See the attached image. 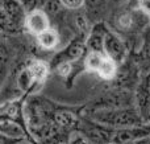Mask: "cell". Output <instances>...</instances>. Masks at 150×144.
I'll return each mask as SVG.
<instances>
[{
  "label": "cell",
  "mask_w": 150,
  "mask_h": 144,
  "mask_svg": "<svg viewBox=\"0 0 150 144\" xmlns=\"http://www.w3.org/2000/svg\"><path fill=\"white\" fill-rule=\"evenodd\" d=\"M107 31H108V25L107 23H96L91 26L90 32L87 36V41H86V52H98L104 53V38H105Z\"/></svg>",
  "instance_id": "9a60e30c"
},
{
  "label": "cell",
  "mask_w": 150,
  "mask_h": 144,
  "mask_svg": "<svg viewBox=\"0 0 150 144\" xmlns=\"http://www.w3.org/2000/svg\"><path fill=\"white\" fill-rule=\"evenodd\" d=\"M134 107L145 123H150V74L141 73L134 90Z\"/></svg>",
  "instance_id": "52a82bcc"
},
{
  "label": "cell",
  "mask_w": 150,
  "mask_h": 144,
  "mask_svg": "<svg viewBox=\"0 0 150 144\" xmlns=\"http://www.w3.org/2000/svg\"><path fill=\"white\" fill-rule=\"evenodd\" d=\"M17 144H36V143L32 142V140H28V139H21Z\"/></svg>",
  "instance_id": "ffe728a7"
},
{
  "label": "cell",
  "mask_w": 150,
  "mask_h": 144,
  "mask_svg": "<svg viewBox=\"0 0 150 144\" xmlns=\"http://www.w3.org/2000/svg\"><path fill=\"white\" fill-rule=\"evenodd\" d=\"M13 58V50L9 41L5 36L0 34V95L7 82L8 74H9L11 63Z\"/></svg>",
  "instance_id": "4fadbf2b"
},
{
  "label": "cell",
  "mask_w": 150,
  "mask_h": 144,
  "mask_svg": "<svg viewBox=\"0 0 150 144\" xmlns=\"http://www.w3.org/2000/svg\"><path fill=\"white\" fill-rule=\"evenodd\" d=\"M1 5H3V0H0V8H1Z\"/></svg>",
  "instance_id": "44dd1931"
},
{
  "label": "cell",
  "mask_w": 150,
  "mask_h": 144,
  "mask_svg": "<svg viewBox=\"0 0 150 144\" xmlns=\"http://www.w3.org/2000/svg\"><path fill=\"white\" fill-rule=\"evenodd\" d=\"M104 54L108 58H111L117 66H120L121 63H124L128 60V57L130 56V49L128 46V44L124 41V38L119 36L117 33H115L113 31L108 28L104 38V46H103Z\"/></svg>",
  "instance_id": "8992f818"
},
{
  "label": "cell",
  "mask_w": 150,
  "mask_h": 144,
  "mask_svg": "<svg viewBox=\"0 0 150 144\" xmlns=\"http://www.w3.org/2000/svg\"><path fill=\"white\" fill-rule=\"evenodd\" d=\"M21 139H15V138H9L7 135L0 134V144H17Z\"/></svg>",
  "instance_id": "ac0fdd59"
},
{
  "label": "cell",
  "mask_w": 150,
  "mask_h": 144,
  "mask_svg": "<svg viewBox=\"0 0 150 144\" xmlns=\"http://www.w3.org/2000/svg\"><path fill=\"white\" fill-rule=\"evenodd\" d=\"M105 23L111 31L124 38L133 53L138 49L141 37L150 25V17L137 7L136 0H130L125 7L109 13Z\"/></svg>",
  "instance_id": "6da1fadb"
},
{
  "label": "cell",
  "mask_w": 150,
  "mask_h": 144,
  "mask_svg": "<svg viewBox=\"0 0 150 144\" xmlns=\"http://www.w3.org/2000/svg\"><path fill=\"white\" fill-rule=\"evenodd\" d=\"M130 0H108V5H109V13L117 11L120 8L125 7L127 4H129Z\"/></svg>",
  "instance_id": "e0dca14e"
},
{
  "label": "cell",
  "mask_w": 150,
  "mask_h": 144,
  "mask_svg": "<svg viewBox=\"0 0 150 144\" xmlns=\"http://www.w3.org/2000/svg\"><path fill=\"white\" fill-rule=\"evenodd\" d=\"M150 136V123L140 124V126L127 127V128L115 130L112 144H125L137 139Z\"/></svg>",
  "instance_id": "8fae6325"
},
{
  "label": "cell",
  "mask_w": 150,
  "mask_h": 144,
  "mask_svg": "<svg viewBox=\"0 0 150 144\" xmlns=\"http://www.w3.org/2000/svg\"><path fill=\"white\" fill-rule=\"evenodd\" d=\"M62 7L67 11H80L84 5V0H59Z\"/></svg>",
  "instance_id": "2e32d148"
},
{
  "label": "cell",
  "mask_w": 150,
  "mask_h": 144,
  "mask_svg": "<svg viewBox=\"0 0 150 144\" xmlns=\"http://www.w3.org/2000/svg\"><path fill=\"white\" fill-rule=\"evenodd\" d=\"M76 132L82 135L90 144H112L115 128L103 126L82 114Z\"/></svg>",
  "instance_id": "5b68a950"
},
{
  "label": "cell",
  "mask_w": 150,
  "mask_h": 144,
  "mask_svg": "<svg viewBox=\"0 0 150 144\" xmlns=\"http://www.w3.org/2000/svg\"><path fill=\"white\" fill-rule=\"evenodd\" d=\"M84 110H117L134 107V93L105 83L100 93L83 103Z\"/></svg>",
  "instance_id": "7a4b0ae2"
},
{
  "label": "cell",
  "mask_w": 150,
  "mask_h": 144,
  "mask_svg": "<svg viewBox=\"0 0 150 144\" xmlns=\"http://www.w3.org/2000/svg\"><path fill=\"white\" fill-rule=\"evenodd\" d=\"M52 26L50 19L47 17V15L40 8H34V9L29 11L26 13L25 23H24V29L25 33L28 36H30L32 38L37 37L38 34L44 33L45 31Z\"/></svg>",
  "instance_id": "ba28073f"
},
{
  "label": "cell",
  "mask_w": 150,
  "mask_h": 144,
  "mask_svg": "<svg viewBox=\"0 0 150 144\" xmlns=\"http://www.w3.org/2000/svg\"><path fill=\"white\" fill-rule=\"evenodd\" d=\"M33 41H34V44H36L38 52H53V50L57 52V50L59 49V46H62L61 34L58 33V31L54 29L53 26H50L44 33L34 37Z\"/></svg>",
  "instance_id": "5bb4252c"
},
{
  "label": "cell",
  "mask_w": 150,
  "mask_h": 144,
  "mask_svg": "<svg viewBox=\"0 0 150 144\" xmlns=\"http://www.w3.org/2000/svg\"><path fill=\"white\" fill-rule=\"evenodd\" d=\"M125 144H150V136L142 138V139H137V140H133V142L125 143Z\"/></svg>",
  "instance_id": "d6986e66"
},
{
  "label": "cell",
  "mask_w": 150,
  "mask_h": 144,
  "mask_svg": "<svg viewBox=\"0 0 150 144\" xmlns=\"http://www.w3.org/2000/svg\"><path fill=\"white\" fill-rule=\"evenodd\" d=\"M82 12L91 25L96 23H105L109 16L108 0H84Z\"/></svg>",
  "instance_id": "30bf717a"
},
{
  "label": "cell",
  "mask_w": 150,
  "mask_h": 144,
  "mask_svg": "<svg viewBox=\"0 0 150 144\" xmlns=\"http://www.w3.org/2000/svg\"><path fill=\"white\" fill-rule=\"evenodd\" d=\"M82 114L103 126L115 130L145 124L136 107L117 108V110H84L83 108Z\"/></svg>",
  "instance_id": "3957f363"
},
{
  "label": "cell",
  "mask_w": 150,
  "mask_h": 144,
  "mask_svg": "<svg viewBox=\"0 0 150 144\" xmlns=\"http://www.w3.org/2000/svg\"><path fill=\"white\" fill-rule=\"evenodd\" d=\"M87 36H88V32H78L70 41H67L57 52H54V54L49 60L50 70L53 71L58 66L74 63L79 58H82V56L86 53Z\"/></svg>",
  "instance_id": "277c9868"
},
{
  "label": "cell",
  "mask_w": 150,
  "mask_h": 144,
  "mask_svg": "<svg viewBox=\"0 0 150 144\" xmlns=\"http://www.w3.org/2000/svg\"><path fill=\"white\" fill-rule=\"evenodd\" d=\"M130 56L138 65L141 73L150 74V25L146 28V31L144 32L142 37H141L138 49L130 53Z\"/></svg>",
  "instance_id": "7c38bea8"
},
{
  "label": "cell",
  "mask_w": 150,
  "mask_h": 144,
  "mask_svg": "<svg viewBox=\"0 0 150 144\" xmlns=\"http://www.w3.org/2000/svg\"><path fill=\"white\" fill-rule=\"evenodd\" d=\"M36 4H37V0H36Z\"/></svg>",
  "instance_id": "7402d4cb"
},
{
  "label": "cell",
  "mask_w": 150,
  "mask_h": 144,
  "mask_svg": "<svg viewBox=\"0 0 150 144\" xmlns=\"http://www.w3.org/2000/svg\"><path fill=\"white\" fill-rule=\"evenodd\" d=\"M1 9L7 15L8 20L11 21L12 26L15 28L17 34H24L25 29H24V23H25L26 17V9L24 5L20 3V0H3Z\"/></svg>",
  "instance_id": "9c48e42d"
}]
</instances>
